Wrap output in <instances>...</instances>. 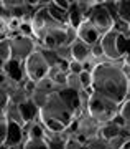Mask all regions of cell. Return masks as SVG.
I'll return each instance as SVG.
<instances>
[{"instance_id": "1", "label": "cell", "mask_w": 130, "mask_h": 149, "mask_svg": "<svg viewBox=\"0 0 130 149\" xmlns=\"http://www.w3.org/2000/svg\"><path fill=\"white\" fill-rule=\"evenodd\" d=\"M92 91L105 96L107 100L114 101L115 104L122 103L129 98L127 86H129V76L125 74L120 63L115 61H100L92 68Z\"/></svg>"}, {"instance_id": "2", "label": "cell", "mask_w": 130, "mask_h": 149, "mask_svg": "<svg viewBox=\"0 0 130 149\" xmlns=\"http://www.w3.org/2000/svg\"><path fill=\"white\" fill-rule=\"evenodd\" d=\"M74 111H76V108L59 91H54V93L50 95V100H48L46 106L43 108V109H40L38 114L58 119V121H61L63 124H66L69 128L71 123L74 121Z\"/></svg>"}, {"instance_id": "3", "label": "cell", "mask_w": 130, "mask_h": 149, "mask_svg": "<svg viewBox=\"0 0 130 149\" xmlns=\"http://www.w3.org/2000/svg\"><path fill=\"white\" fill-rule=\"evenodd\" d=\"M119 108L120 106L115 104L114 101H110L105 96L92 91L89 95V101H87V106H86V111H87L89 116L92 118V119H96L99 124H105V123H109V121H112V119L117 118Z\"/></svg>"}, {"instance_id": "4", "label": "cell", "mask_w": 130, "mask_h": 149, "mask_svg": "<svg viewBox=\"0 0 130 149\" xmlns=\"http://www.w3.org/2000/svg\"><path fill=\"white\" fill-rule=\"evenodd\" d=\"M71 131H73V138L78 139L81 144H86L92 138L99 136V128L100 124L96 119L87 114V111H83L73 123H71Z\"/></svg>"}, {"instance_id": "5", "label": "cell", "mask_w": 130, "mask_h": 149, "mask_svg": "<svg viewBox=\"0 0 130 149\" xmlns=\"http://www.w3.org/2000/svg\"><path fill=\"white\" fill-rule=\"evenodd\" d=\"M48 71H50V63H48L46 56L43 53V50H36L28 56V58L23 61V73H25V78L26 80L36 81L43 80L48 76Z\"/></svg>"}, {"instance_id": "6", "label": "cell", "mask_w": 130, "mask_h": 149, "mask_svg": "<svg viewBox=\"0 0 130 149\" xmlns=\"http://www.w3.org/2000/svg\"><path fill=\"white\" fill-rule=\"evenodd\" d=\"M87 18L91 20V23L94 27L97 28V32L100 35L110 32L115 27V17L112 13V10H110L109 2H100L97 7H94L92 10L89 12Z\"/></svg>"}, {"instance_id": "7", "label": "cell", "mask_w": 130, "mask_h": 149, "mask_svg": "<svg viewBox=\"0 0 130 149\" xmlns=\"http://www.w3.org/2000/svg\"><path fill=\"white\" fill-rule=\"evenodd\" d=\"M40 50V45L31 35H15L12 37V58L25 61L33 52Z\"/></svg>"}, {"instance_id": "8", "label": "cell", "mask_w": 130, "mask_h": 149, "mask_svg": "<svg viewBox=\"0 0 130 149\" xmlns=\"http://www.w3.org/2000/svg\"><path fill=\"white\" fill-rule=\"evenodd\" d=\"M120 35H122V33L114 27L110 32L104 33V35L100 37L99 43H100V47H102V50H104L105 60L115 61V63H120V60H122V56H124L122 52H120V48H119Z\"/></svg>"}, {"instance_id": "9", "label": "cell", "mask_w": 130, "mask_h": 149, "mask_svg": "<svg viewBox=\"0 0 130 149\" xmlns=\"http://www.w3.org/2000/svg\"><path fill=\"white\" fill-rule=\"evenodd\" d=\"M76 35H78L79 40H83V42L86 43V45H89V47L99 43L100 37H102V35L97 32V28L91 23L89 18H84V20L79 23V27L76 28Z\"/></svg>"}, {"instance_id": "10", "label": "cell", "mask_w": 130, "mask_h": 149, "mask_svg": "<svg viewBox=\"0 0 130 149\" xmlns=\"http://www.w3.org/2000/svg\"><path fill=\"white\" fill-rule=\"evenodd\" d=\"M26 134H25V126L17 124V123L8 121V128H7V139H5V149L12 148H20L21 143L25 141Z\"/></svg>"}, {"instance_id": "11", "label": "cell", "mask_w": 130, "mask_h": 149, "mask_svg": "<svg viewBox=\"0 0 130 149\" xmlns=\"http://www.w3.org/2000/svg\"><path fill=\"white\" fill-rule=\"evenodd\" d=\"M3 73H5L7 80L17 81V83H23L26 80L25 73H23V61H18V60L13 58L3 66Z\"/></svg>"}, {"instance_id": "12", "label": "cell", "mask_w": 130, "mask_h": 149, "mask_svg": "<svg viewBox=\"0 0 130 149\" xmlns=\"http://www.w3.org/2000/svg\"><path fill=\"white\" fill-rule=\"evenodd\" d=\"M122 128H124V124H122V121H120V118L117 116L115 119H112V121L105 123V124H100L99 136L104 138L105 141H109V139L117 138L119 134H122Z\"/></svg>"}, {"instance_id": "13", "label": "cell", "mask_w": 130, "mask_h": 149, "mask_svg": "<svg viewBox=\"0 0 130 149\" xmlns=\"http://www.w3.org/2000/svg\"><path fill=\"white\" fill-rule=\"evenodd\" d=\"M71 53H73V60L81 61V63H86V61L91 58V47L86 45L83 40L76 38V40L71 43Z\"/></svg>"}, {"instance_id": "14", "label": "cell", "mask_w": 130, "mask_h": 149, "mask_svg": "<svg viewBox=\"0 0 130 149\" xmlns=\"http://www.w3.org/2000/svg\"><path fill=\"white\" fill-rule=\"evenodd\" d=\"M114 10L120 23L130 25V0H117L114 2Z\"/></svg>"}, {"instance_id": "15", "label": "cell", "mask_w": 130, "mask_h": 149, "mask_svg": "<svg viewBox=\"0 0 130 149\" xmlns=\"http://www.w3.org/2000/svg\"><path fill=\"white\" fill-rule=\"evenodd\" d=\"M18 109H20V114H21V118H23L25 126L28 124V123L35 121V119L38 118V109H36V106H35L30 100L25 101V103H21V104H18Z\"/></svg>"}, {"instance_id": "16", "label": "cell", "mask_w": 130, "mask_h": 149, "mask_svg": "<svg viewBox=\"0 0 130 149\" xmlns=\"http://www.w3.org/2000/svg\"><path fill=\"white\" fill-rule=\"evenodd\" d=\"M12 60V37L0 38V70Z\"/></svg>"}, {"instance_id": "17", "label": "cell", "mask_w": 130, "mask_h": 149, "mask_svg": "<svg viewBox=\"0 0 130 149\" xmlns=\"http://www.w3.org/2000/svg\"><path fill=\"white\" fill-rule=\"evenodd\" d=\"M5 118H7V121L25 126L23 118H21V114H20V109H18V104H15V103H12V101L8 103V106H7V109H5Z\"/></svg>"}, {"instance_id": "18", "label": "cell", "mask_w": 130, "mask_h": 149, "mask_svg": "<svg viewBox=\"0 0 130 149\" xmlns=\"http://www.w3.org/2000/svg\"><path fill=\"white\" fill-rule=\"evenodd\" d=\"M20 149H51L50 143L45 138L35 139V138H25V141L21 143Z\"/></svg>"}, {"instance_id": "19", "label": "cell", "mask_w": 130, "mask_h": 149, "mask_svg": "<svg viewBox=\"0 0 130 149\" xmlns=\"http://www.w3.org/2000/svg\"><path fill=\"white\" fill-rule=\"evenodd\" d=\"M50 95H51V93H43V91H40V90H35L30 96V101L33 103V104L36 106V109L40 111V109H43V108L46 106L48 100H50Z\"/></svg>"}, {"instance_id": "20", "label": "cell", "mask_w": 130, "mask_h": 149, "mask_svg": "<svg viewBox=\"0 0 130 149\" xmlns=\"http://www.w3.org/2000/svg\"><path fill=\"white\" fill-rule=\"evenodd\" d=\"M54 55H56L58 61H66V63H69V61L73 60L71 45H59V47L54 50Z\"/></svg>"}, {"instance_id": "21", "label": "cell", "mask_w": 130, "mask_h": 149, "mask_svg": "<svg viewBox=\"0 0 130 149\" xmlns=\"http://www.w3.org/2000/svg\"><path fill=\"white\" fill-rule=\"evenodd\" d=\"M117 116L120 118V121L124 126H130V98H127L119 108V114Z\"/></svg>"}, {"instance_id": "22", "label": "cell", "mask_w": 130, "mask_h": 149, "mask_svg": "<svg viewBox=\"0 0 130 149\" xmlns=\"http://www.w3.org/2000/svg\"><path fill=\"white\" fill-rule=\"evenodd\" d=\"M66 88L73 91H81L83 90V85H81V80H79V74L76 73H68L66 76Z\"/></svg>"}, {"instance_id": "23", "label": "cell", "mask_w": 130, "mask_h": 149, "mask_svg": "<svg viewBox=\"0 0 130 149\" xmlns=\"http://www.w3.org/2000/svg\"><path fill=\"white\" fill-rule=\"evenodd\" d=\"M36 90L43 91V93H54L56 91V85H54V81L51 78H43V80L36 81Z\"/></svg>"}, {"instance_id": "24", "label": "cell", "mask_w": 130, "mask_h": 149, "mask_svg": "<svg viewBox=\"0 0 130 149\" xmlns=\"http://www.w3.org/2000/svg\"><path fill=\"white\" fill-rule=\"evenodd\" d=\"M51 5L64 13H69L71 7H73V0H51Z\"/></svg>"}, {"instance_id": "25", "label": "cell", "mask_w": 130, "mask_h": 149, "mask_svg": "<svg viewBox=\"0 0 130 149\" xmlns=\"http://www.w3.org/2000/svg\"><path fill=\"white\" fill-rule=\"evenodd\" d=\"M79 80H81L83 90H87V88H91V85H92V73L84 70V71L79 73Z\"/></svg>"}, {"instance_id": "26", "label": "cell", "mask_w": 130, "mask_h": 149, "mask_svg": "<svg viewBox=\"0 0 130 149\" xmlns=\"http://www.w3.org/2000/svg\"><path fill=\"white\" fill-rule=\"evenodd\" d=\"M7 128H8V121H7V119H0V149L5 146Z\"/></svg>"}, {"instance_id": "27", "label": "cell", "mask_w": 130, "mask_h": 149, "mask_svg": "<svg viewBox=\"0 0 130 149\" xmlns=\"http://www.w3.org/2000/svg\"><path fill=\"white\" fill-rule=\"evenodd\" d=\"M68 68H69V73H76L79 74L81 71H84V65L81 61H76V60H71L68 63Z\"/></svg>"}, {"instance_id": "28", "label": "cell", "mask_w": 130, "mask_h": 149, "mask_svg": "<svg viewBox=\"0 0 130 149\" xmlns=\"http://www.w3.org/2000/svg\"><path fill=\"white\" fill-rule=\"evenodd\" d=\"M83 146H84V144H81L78 139L69 138L66 143L63 144V149H83Z\"/></svg>"}, {"instance_id": "29", "label": "cell", "mask_w": 130, "mask_h": 149, "mask_svg": "<svg viewBox=\"0 0 130 149\" xmlns=\"http://www.w3.org/2000/svg\"><path fill=\"white\" fill-rule=\"evenodd\" d=\"M125 37L130 38V25H127V30H125Z\"/></svg>"}, {"instance_id": "30", "label": "cell", "mask_w": 130, "mask_h": 149, "mask_svg": "<svg viewBox=\"0 0 130 149\" xmlns=\"http://www.w3.org/2000/svg\"><path fill=\"white\" fill-rule=\"evenodd\" d=\"M122 149H130V139H129V141H127V143L124 144V148H122Z\"/></svg>"}, {"instance_id": "31", "label": "cell", "mask_w": 130, "mask_h": 149, "mask_svg": "<svg viewBox=\"0 0 130 149\" xmlns=\"http://www.w3.org/2000/svg\"><path fill=\"white\" fill-rule=\"evenodd\" d=\"M127 93H129V98H130V78H129V86H127Z\"/></svg>"}, {"instance_id": "32", "label": "cell", "mask_w": 130, "mask_h": 149, "mask_svg": "<svg viewBox=\"0 0 130 149\" xmlns=\"http://www.w3.org/2000/svg\"><path fill=\"white\" fill-rule=\"evenodd\" d=\"M83 149H87V146H86V144H84V146H83Z\"/></svg>"}]
</instances>
